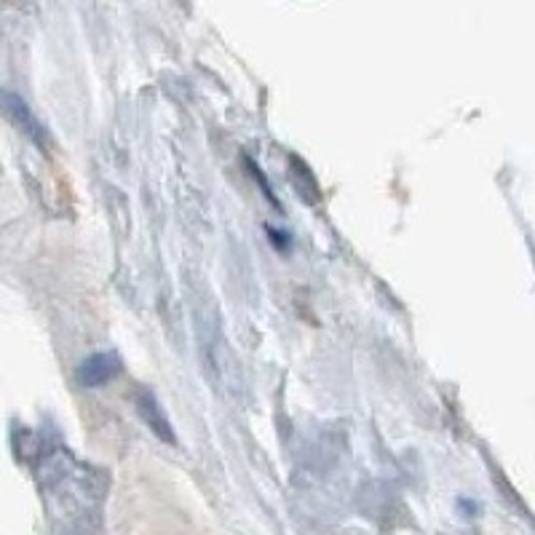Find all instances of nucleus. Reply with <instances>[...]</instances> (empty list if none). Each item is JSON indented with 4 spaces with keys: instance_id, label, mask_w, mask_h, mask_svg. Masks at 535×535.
<instances>
[{
    "instance_id": "f257e3e1",
    "label": "nucleus",
    "mask_w": 535,
    "mask_h": 535,
    "mask_svg": "<svg viewBox=\"0 0 535 535\" xmlns=\"http://www.w3.org/2000/svg\"><path fill=\"white\" fill-rule=\"evenodd\" d=\"M0 110L5 113V118H8L19 132H24L38 148H46V145H48V132H46V126L32 116L30 105H27L19 94L3 89V91H0Z\"/></svg>"
},
{
    "instance_id": "f03ea898",
    "label": "nucleus",
    "mask_w": 535,
    "mask_h": 535,
    "mask_svg": "<svg viewBox=\"0 0 535 535\" xmlns=\"http://www.w3.org/2000/svg\"><path fill=\"white\" fill-rule=\"evenodd\" d=\"M124 369V361L118 354L113 351H99V354H91L86 357L78 369H75V380L83 385V388H102L108 385L110 380H116Z\"/></svg>"
},
{
    "instance_id": "7ed1b4c3",
    "label": "nucleus",
    "mask_w": 535,
    "mask_h": 535,
    "mask_svg": "<svg viewBox=\"0 0 535 535\" xmlns=\"http://www.w3.org/2000/svg\"><path fill=\"white\" fill-rule=\"evenodd\" d=\"M134 407H137V415L142 418V423H145L164 444H175V442H177V439H175V428H172V423H169V418H167V412H164V407L159 404V399H156L153 391L137 388V391H134Z\"/></svg>"
},
{
    "instance_id": "20e7f679",
    "label": "nucleus",
    "mask_w": 535,
    "mask_h": 535,
    "mask_svg": "<svg viewBox=\"0 0 535 535\" xmlns=\"http://www.w3.org/2000/svg\"><path fill=\"white\" fill-rule=\"evenodd\" d=\"M289 175H292V185L298 190V195L306 203H319L322 193H319V182L314 177V172L308 169V164L298 156H289Z\"/></svg>"
},
{
    "instance_id": "39448f33",
    "label": "nucleus",
    "mask_w": 535,
    "mask_h": 535,
    "mask_svg": "<svg viewBox=\"0 0 535 535\" xmlns=\"http://www.w3.org/2000/svg\"><path fill=\"white\" fill-rule=\"evenodd\" d=\"M244 161H246V167H249V172H252V177L257 179V182H260V187H263V193H265V198H268V201H271V203H273V206H276V209H281V203H279V201H276V195H273V187H271V182H268V179H265V175H263V169H260V167H257V164H255V161H252V159H244Z\"/></svg>"
},
{
    "instance_id": "423d86ee",
    "label": "nucleus",
    "mask_w": 535,
    "mask_h": 535,
    "mask_svg": "<svg viewBox=\"0 0 535 535\" xmlns=\"http://www.w3.org/2000/svg\"><path fill=\"white\" fill-rule=\"evenodd\" d=\"M268 236H271L273 246H276V249H281V252H287V249H289V244H292L289 233H284V230H273V228H268Z\"/></svg>"
}]
</instances>
